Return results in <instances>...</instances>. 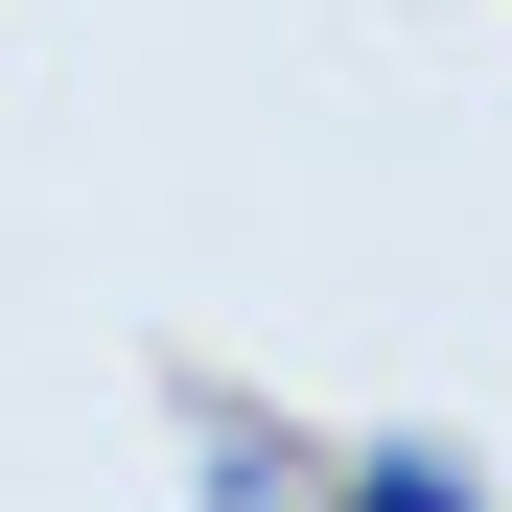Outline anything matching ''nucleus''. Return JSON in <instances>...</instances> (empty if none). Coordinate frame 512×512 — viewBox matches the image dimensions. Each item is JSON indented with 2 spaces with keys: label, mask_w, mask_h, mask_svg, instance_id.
I'll list each match as a JSON object with an SVG mask.
<instances>
[{
  "label": "nucleus",
  "mask_w": 512,
  "mask_h": 512,
  "mask_svg": "<svg viewBox=\"0 0 512 512\" xmlns=\"http://www.w3.org/2000/svg\"><path fill=\"white\" fill-rule=\"evenodd\" d=\"M350 512H489V489H466L443 443H373V466H350Z\"/></svg>",
  "instance_id": "obj_1"
}]
</instances>
